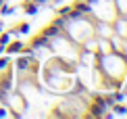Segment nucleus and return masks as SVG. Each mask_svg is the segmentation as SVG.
<instances>
[{
  "label": "nucleus",
  "instance_id": "obj_4",
  "mask_svg": "<svg viewBox=\"0 0 127 119\" xmlns=\"http://www.w3.org/2000/svg\"><path fill=\"white\" fill-rule=\"evenodd\" d=\"M113 34H115V29H113V23H110V21H96V23H94V36L96 38L108 40Z\"/></svg>",
  "mask_w": 127,
  "mask_h": 119
},
{
  "label": "nucleus",
  "instance_id": "obj_5",
  "mask_svg": "<svg viewBox=\"0 0 127 119\" xmlns=\"http://www.w3.org/2000/svg\"><path fill=\"white\" fill-rule=\"evenodd\" d=\"M113 52V46H110V40H104V38H98V48H96V55H108Z\"/></svg>",
  "mask_w": 127,
  "mask_h": 119
},
{
  "label": "nucleus",
  "instance_id": "obj_3",
  "mask_svg": "<svg viewBox=\"0 0 127 119\" xmlns=\"http://www.w3.org/2000/svg\"><path fill=\"white\" fill-rule=\"evenodd\" d=\"M2 102L15 113V117H23L25 111H27V107H29V100L25 98L19 90H13V88H8L2 94Z\"/></svg>",
  "mask_w": 127,
  "mask_h": 119
},
{
  "label": "nucleus",
  "instance_id": "obj_2",
  "mask_svg": "<svg viewBox=\"0 0 127 119\" xmlns=\"http://www.w3.org/2000/svg\"><path fill=\"white\" fill-rule=\"evenodd\" d=\"M86 13L94 21H113L119 15L115 0H86Z\"/></svg>",
  "mask_w": 127,
  "mask_h": 119
},
{
  "label": "nucleus",
  "instance_id": "obj_1",
  "mask_svg": "<svg viewBox=\"0 0 127 119\" xmlns=\"http://www.w3.org/2000/svg\"><path fill=\"white\" fill-rule=\"evenodd\" d=\"M96 67L102 75L100 92H119L127 79V57L121 52H108L96 59Z\"/></svg>",
  "mask_w": 127,
  "mask_h": 119
},
{
  "label": "nucleus",
  "instance_id": "obj_6",
  "mask_svg": "<svg viewBox=\"0 0 127 119\" xmlns=\"http://www.w3.org/2000/svg\"><path fill=\"white\" fill-rule=\"evenodd\" d=\"M21 50H23V42H21V40H17V42H13V44L6 46L8 55H17V52H21Z\"/></svg>",
  "mask_w": 127,
  "mask_h": 119
},
{
  "label": "nucleus",
  "instance_id": "obj_8",
  "mask_svg": "<svg viewBox=\"0 0 127 119\" xmlns=\"http://www.w3.org/2000/svg\"><path fill=\"white\" fill-rule=\"evenodd\" d=\"M125 19H127V13H125Z\"/></svg>",
  "mask_w": 127,
  "mask_h": 119
},
{
  "label": "nucleus",
  "instance_id": "obj_7",
  "mask_svg": "<svg viewBox=\"0 0 127 119\" xmlns=\"http://www.w3.org/2000/svg\"><path fill=\"white\" fill-rule=\"evenodd\" d=\"M8 65V57H0V69H4Z\"/></svg>",
  "mask_w": 127,
  "mask_h": 119
}]
</instances>
